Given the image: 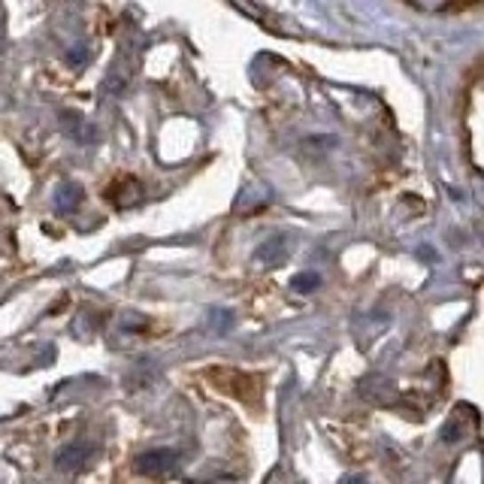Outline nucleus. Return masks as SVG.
Returning <instances> with one entry per match:
<instances>
[{
    "label": "nucleus",
    "instance_id": "obj_7",
    "mask_svg": "<svg viewBox=\"0 0 484 484\" xmlns=\"http://www.w3.org/2000/svg\"><path fill=\"white\" fill-rule=\"evenodd\" d=\"M345 484H363L361 479H345Z\"/></svg>",
    "mask_w": 484,
    "mask_h": 484
},
{
    "label": "nucleus",
    "instance_id": "obj_5",
    "mask_svg": "<svg viewBox=\"0 0 484 484\" xmlns=\"http://www.w3.org/2000/svg\"><path fill=\"white\" fill-rule=\"evenodd\" d=\"M61 122L67 124V128L73 131V137H76L79 143H85V139H91V128H88V124L82 122V118H79L76 113H64Z\"/></svg>",
    "mask_w": 484,
    "mask_h": 484
},
{
    "label": "nucleus",
    "instance_id": "obj_1",
    "mask_svg": "<svg viewBox=\"0 0 484 484\" xmlns=\"http://www.w3.org/2000/svg\"><path fill=\"white\" fill-rule=\"evenodd\" d=\"M179 466V451L176 448H148L133 460L137 475H148V479H158V475H170Z\"/></svg>",
    "mask_w": 484,
    "mask_h": 484
},
{
    "label": "nucleus",
    "instance_id": "obj_4",
    "mask_svg": "<svg viewBox=\"0 0 484 484\" xmlns=\"http://www.w3.org/2000/svg\"><path fill=\"white\" fill-rule=\"evenodd\" d=\"M79 200H82V188H79V185H73V182L61 185L58 194H55V203L61 206V210H76Z\"/></svg>",
    "mask_w": 484,
    "mask_h": 484
},
{
    "label": "nucleus",
    "instance_id": "obj_3",
    "mask_svg": "<svg viewBox=\"0 0 484 484\" xmlns=\"http://www.w3.org/2000/svg\"><path fill=\"white\" fill-rule=\"evenodd\" d=\"M107 200L118 210H131L137 200H143V185L137 182V179H122V182H115L113 188L107 191Z\"/></svg>",
    "mask_w": 484,
    "mask_h": 484
},
{
    "label": "nucleus",
    "instance_id": "obj_2",
    "mask_svg": "<svg viewBox=\"0 0 484 484\" xmlns=\"http://www.w3.org/2000/svg\"><path fill=\"white\" fill-rule=\"evenodd\" d=\"M88 460H91V445L85 442H67L61 451L55 454V466L61 469V472H79V469L88 466Z\"/></svg>",
    "mask_w": 484,
    "mask_h": 484
},
{
    "label": "nucleus",
    "instance_id": "obj_6",
    "mask_svg": "<svg viewBox=\"0 0 484 484\" xmlns=\"http://www.w3.org/2000/svg\"><path fill=\"white\" fill-rule=\"evenodd\" d=\"M315 285H318L315 275H297V279H294V288L297 290H309V288H315Z\"/></svg>",
    "mask_w": 484,
    "mask_h": 484
}]
</instances>
